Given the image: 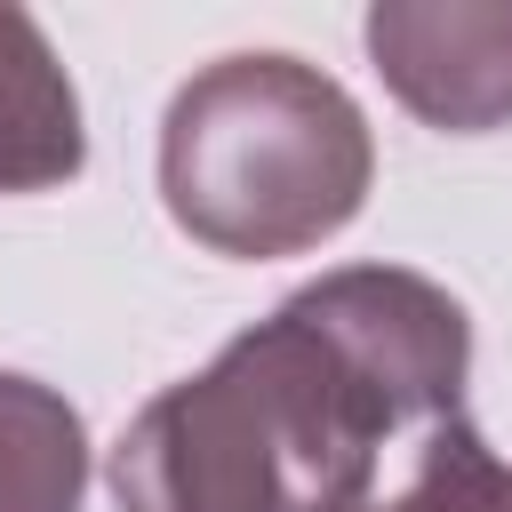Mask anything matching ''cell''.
<instances>
[{"instance_id":"cell-4","label":"cell","mask_w":512,"mask_h":512,"mask_svg":"<svg viewBox=\"0 0 512 512\" xmlns=\"http://www.w3.org/2000/svg\"><path fill=\"white\" fill-rule=\"evenodd\" d=\"M88 160L72 72L56 64L48 32L0 0V192H48L72 184Z\"/></svg>"},{"instance_id":"cell-3","label":"cell","mask_w":512,"mask_h":512,"mask_svg":"<svg viewBox=\"0 0 512 512\" xmlns=\"http://www.w3.org/2000/svg\"><path fill=\"white\" fill-rule=\"evenodd\" d=\"M368 56L424 128L488 136L512 120V0H384Z\"/></svg>"},{"instance_id":"cell-5","label":"cell","mask_w":512,"mask_h":512,"mask_svg":"<svg viewBox=\"0 0 512 512\" xmlns=\"http://www.w3.org/2000/svg\"><path fill=\"white\" fill-rule=\"evenodd\" d=\"M80 496H88L80 408L40 376L0 368V512H80Z\"/></svg>"},{"instance_id":"cell-6","label":"cell","mask_w":512,"mask_h":512,"mask_svg":"<svg viewBox=\"0 0 512 512\" xmlns=\"http://www.w3.org/2000/svg\"><path fill=\"white\" fill-rule=\"evenodd\" d=\"M368 512H512V464L456 416H440L432 432H416L408 480L392 496H376Z\"/></svg>"},{"instance_id":"cell-2","label":"cell","mask_w":512,"mask_h":512,"mask_svg":"<svg viewBox=\"0 0 512 512\" xmlns=\"http://www.w3.org/2000/svg\"><path fill=\"white\" fill-rule=\"evenodd\" d=\"M376 136L304 56H216L160 120V200L208 256H304L360 216Z\"/></svg>"},{"instance_id":"cell-1","label":"cell","mask_w":512,"mask_h":512,"mask_svg":"<svg viewBox=\"0 0 512 512\" xmlns=\"http://www.w3.org/2000/svg\"><path fill=\"white\" fill-rule=\"evenodd\" d=\"M464 304L408 264L304 280L200 376L136 408L112 448L120 512H368L400 432L456 416Z\"/></svg>"}]
</instances>
